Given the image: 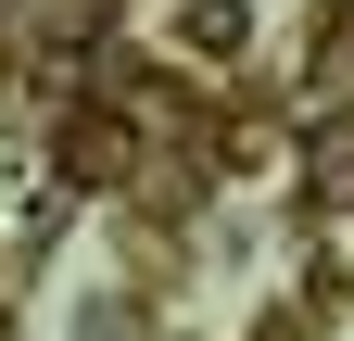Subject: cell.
<instances>
[{
    "instance_id": "obj_1",
    "label": "cell",
    "mask_w": 354,
    "mask_h": 341,
    "mask_svg": "<svg viewBox=\"0 0 354 341\" xmlns=\"http://www.w3.org/2000/svg\"><path fill=\"white\" fill-rule=\"evenodd\" d=\"M177 38H190L203 64H228L241 38H253V0H190V13H177Z\"/></svg>"
},
{
    "instance_id": "obj_2",
    "label": "cell",
    "mask_w": 354,
    "mask_h": 341,
    "mask_svg": "<svg viewBox=\"0 0 354 341\" xmlns=\"http://www.w3.org/2000/svg\"><path fill=\"white\" fill-rule=\"evenodd\" d=\"M127 152H140V139H127L114 114H88V126H76V177H88V190H102V177H127Z\"/></svg>"
}]
</instances>
